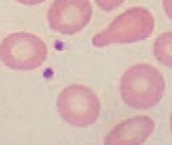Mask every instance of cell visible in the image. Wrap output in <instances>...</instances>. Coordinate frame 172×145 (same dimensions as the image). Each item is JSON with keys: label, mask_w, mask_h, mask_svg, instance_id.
Masks as SVG:
<instances>
[{"label": "cell", "mask_w": 172, "mask_h": 145, "mask_svg": "<svg viewBox=\"0 0 172 145\" xmlns=\"http://www.w3.org/2000/svg\"><path fill=\"white\" fill-rule=\"evenodd\" d=\"M57 110L63 119L74 127H88L100 115V99L85 85L72 84L60 91Z\"/></svg>", "instance_id": "277c9868"}, {"label": "cell", "mask_w": 172, "mask_h": 145, "mask_svg": "<svg viewBox=\"0 0 172 145\" xmlns=\"http://www.w3.org/2000/svg\"><path fill=\"white\" fill-rule=\"evenodd\" d=\"M120 91L127 105L138 110L151 109L163 98L166 91L165 78L152 64L138 63L124 72Z\"/></svg>", "instance_id": "6da1fadb"}, {"label": "cell", "mask_w": 172, "mask_h": 145, "mask_svg": "<svg viewBox=\"0 0 172 145\" xmlns=\"http://www.w3.org/2000/svg\"><path fill=\"white\" fill-rule=\"evenodd\" d=\"M18 3H22V5L25 6H37L40 5V3L44 2L45 0H16Z\"/></svg>", "instance_id": "30bf717a"}, {"label": "cell", "mask_w": 172, "mask_h": 145, "mask_svg": "<svg viewBox=\"0 0 172 145\" xmlns=\"http://www.w3.org/2000/svg\"><path fill=\"white\" fill-rule=\"evenodd\" d=\"M169 123H170V129H171V132H172V112L170 114V120H169Z\"/></svg>", "instance_id": "8fae6325"}, {"label": "cell", "mask_w": 172, "mask_h": 145, "mask_svg": "<svg viewBox=\"0 0 172 145\" xmlns=\"http://www.w3.org/2000/svg\"><path fill=\"white\" fill-rule=\"evenodd\" d=\"M153 52L159 63L172 69V31L163 32L156 38Z\"/></svg>", "instance_id": "52a82bcc"}, {"label": "cell", "mask_w": 172, "mask_h": 145, "mask_svg": "<svg viewBox=\"0 0 172 145\" xmlns=\"http://www.w3.org/2000/svg\"><path fill=\"white\" fill-rule=\"evenodd\" d=\"M124 1L125 0H95L96 5L103 11H106V12L115 10L116 8L123 5Z\"/></svg>", "instance_id": "ba28073f"}, {"label": "cell", "mask_w": 172, "mask_h": 145, "mask_svg": "<svg viewBox=\"0 0 172 145\" xmlns=\"http://www.w3.org/2000/svg\"><path fill=\"white\" fill-rule=\"evenodd\" d=\"M47 57L44 41L29 32H14L0 43V59L13 70H34L41 67Z\"/></svg>", "instance_id": "3957f363"}, {"label": "cell", "mask_w": 172, "mask_h": 145, "mask_svg": "<svg viewBox=\"0 0 172 145\" xmlns=\"http://www.w3.org/2000/svg\"><path fill=\"white\" fill-rule=\"evenodd\" d=\"M91 16L93 7L89 0H54L47 12L49 28L67 36L83 30Z\"/></svg>", "instance_id": "5b68a950"}, {"label": "cell", "mask_w": 172, "mask_h": 145, "mask_svg": "<svg viewBox=\"0 0 172 145\" xmlns=\"http://www.w3.org/2000/svg\"><path fill=\"white\" fill-rule=\"evenodd\" d=\"M162 8L166 15L172 21V0H162Z\"/></svg>", "instance_id": "9c48e42d"}, {"label": "cell", "mask_w": 172, "mask_h": 145, "mask_svg": "<svg viewBox=\"0 0 172 145\" xmlns=\"http://www.w3.org/2000/svg\"><path fill=\"white\" fill-rule=\"evenodd\" d=\"M155 130V123L146 115L128 118L116 125L104 139V145H142Z\"/></svg>", "instance_id": "8992f818"}, {"label": "cell", "mask_w": 172, "mask_h": 145, "mask_svg": "<svg viewBox=\"0 0 172 145\" xmlns=\"http://www.w3.org/2000/svg\"><path fill=\"white\" fill-rule=\"evenodd\" d=\"M155 18L144 7H133L120 14L106 28L95 35L91 43L95 47L111 44L135 43L147 39L154 31Z\"/></svg>", "instance_id": "7a4b0ae2"}]
</instances>
